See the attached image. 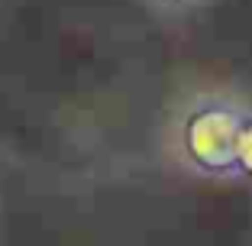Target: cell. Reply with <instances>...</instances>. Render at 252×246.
Wrapping results in <instances>:
<instances>
[{
	"mask_svg": "<svg viewBox=\"0 0 252 246\" xmlns=\"http://www.w3.org/2000/svg\"><path fill=\"white\" fill-rule=\"evenodd\" d=\"M246 110L220 94L197 97L178 123V146L194 172L236 175V136Z\"/></svg>",
	"mask_w": 252,
	"mask_h": 246,
	"instance_id": "obj_1",
	"label": "cell"
},
{
	"mask_svg": "<svg viewBox=\"0 0 252 246\" xmlns=\"http://www.w3.org/2000/svg\"><path fill=\"white\" fill-rule=\"evenodd\" d=\"M236 172L252 178V113H246L236 136Z\"/></svg>",
	"mask_w": 252,
	"mask_h": 246,
	"instance_id": "obj_2",
	"label": "cell"
}]
</instances>
